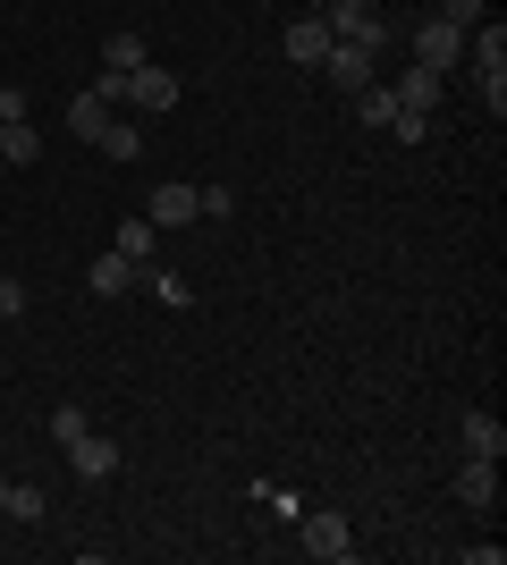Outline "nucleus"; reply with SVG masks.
I'll list each match as a JSON object with an SVG mask.
<instances>
[{
	"label": "nucleus",
	"mask_w": 507,
	"mask_h": 565,
	"mask_svg": "<svg viewBox=\"0 0 507 565\" xmlns=\"http://www.w3.org/2000/svg\"><path fill=\"white\" fill-rule=\"evenodd\" d=\"M145 220H152V228H187V220H203V186H178V178H169V186H152Z\"/></svg>",
	"instance_id": "f257e3e1"
},
{
	"label": "nucleus",
	"mask_w": 507,
	"mask_h": 565,
	"mask_svg": "<svg viewBox=\"0 0 507 565\" xmlns=\"http://www.w3.org/2000/svg\"><path fill=\"white\" fill-rule=\"evenodd\" d=\"M474 85L490 94V110H507V34H499V25L474 43Z\"/></svg>",
	"instance_id": "f03ea898"
},
{
	"label": "nucleus",
	"mask_w": 507,
	"mask_h": 565,
	"mask_svg": "<svg viewBox=\"0 0 507 565\" xmlns=\"http://www.w3.org/2000/svg\"><path fill=\"white\" fill-rule=\"evenodd\" d=\"M305 557H321V565H347V557H356L347 515H305Z\"/></svg>",
	"instance_id": "7ed1b4c3"
},
{
	"label": "nucleus",
	"mask_w": 507,
	"mask_h": 565,
	"mask_svg": "<svg viewBox=\"0 0 507 565\" xmlns=\"http://www.w3.org/2000/svg\"><path fill=\"white\" fill-rule=\"evenodd\" d=\"M68 465H76V481H110V472H119V439L85 430V439H68Z\"/></svg>",
	"instance_id": "20e7f679"
},
{
	"label": "nucleus",
	"mask_w": 507,
	"mask_h": 565,
	"mask_svg": "<svg viewBox=\"0 0 507 565\" xmlns=\"http://www.w3.org/2000/svg\"><path fill=\"white\" fill-rule=\"evenodd\" d=\"M457 507H474V515H490V507H499V465H490V456H465V472H457Z\"/></svg>",
	"instance_id": "39448f33"
},
{
	"label": "nucleus",
	"mask_w": 507,
	"mask_h": 565,
	"mask_svg": "<svg viewBox=\"0 0 507 565\" xmlns=\"http://www.w3.org/2000/svg\"><path fill=\"white\" fill-rule=\"evenodd\" d=\"M372 60H381V51H372V43H330V60H321V68H330V85H347V94H363V85H372Z\"/></svg>",
	"instance_id": "423d86ee"
},
{
	"label": "nucleus",
	"mask_w": 507,
	"mask_h": 565,
	"mask_svg": "<svg viewBox=\"0 0 507 565\" xmlns=\"http://www.w3.org/2000/svg\"><path fill=\"white\" fill-rule=\"evenodd\" d=\"M457 51H465V25H448V18H432L423 34H414V60H423V68H448Z\"/></svg>",
	"instance_id": "0eeeda50"
},
{
	"label": "nucleus",
	"mask_w": 507,
	"mask_h": 565,
	"mask_svg": "<svg viewBox=\"0 0 507 565\" xmlns=\"http://www.w3.org/2000/svg\"><path fill=\"white\" fill-rule=\"evenodd\" d=\"M330 43H338V34H330L321 18H296V25H288V60H296V68H321V60H330Z\"/></svg>",
	"instance_id": "6e6552de"
},
{
	"label": "nucleus",
	"mask_w": 507,
	"mask_h": 565,
	"mask_svg": "<svg viewBox=\"0 0 507 565\" xmlns=\"http://www.w3.org/2000/svg\"><path fill=\"white\" fill-rule=\"evenodd\" d=\"M119 102H136V110H169V102H178V76H169V68H136Z\"/></svg>",
	"instance_id": "1a4fd4ad"
},
{
	"label": "nucleus",
	"mask_w": 507,
	"mask_h": 565,
	"mask_svg": "<svg viewBox=\"0 0 507 565\" xmlns=\"http://www.w3.org/2000/svg\"><path fill=\"white\" fill-rule=\"evenodd\" d=\"M363 127H381V136H389V127H398V118H406V102H398V85H363Z\"/></svg>",
	"instance_id": "9d476101"
},
{
	"label": "nucleus",
	"mask_w": 507,
	"mask_h": 565,
	"mask_svg": "<svg viewBox=\"0 0 507 565\" xmlns=\"http://www.w3.org/2000/svg\"><path fill=\"white\" fill-rule=\"evenodd\" d=\"M136 270H145V262H127L119 245H110V254L94 262V296H127V287H136Z\"/></svg>",
	"instance_id": "9b49d317"
},
{
	"label": "nucleus",
	"mask_w": 507,
	"mask_h": 565,
	"mask_svg": "<svg viewBox=\"0 0 507 565\" xmlns=\"http://www.w3.org/2000/svg\"><path fill=\"white\" fill-rule=\"evenodd\" d=\"M465 456H490V465L507 456V430H499V414H465Z\"/></svg>",
	"instance_id": "f8f14e48"
},
{
	"label": "nucleus",
	"mask_w": 507,
	"mask_h": 565,
	"mask_svg": "<svg viewBox=\"0 0 507 565\" xmlns=\"http://www.w3.org/2000/svg\"><path fill=\"white\" fill-rule=\"evenodd\" d=\"M34 152H43V136H34L25 118H9V127H0V161H9V169H25Z\"/></svg>",
	"instance_id": "ddd939ff"
},
{
	"label": "nucleus",
	"mask_w": 507,
	"mask_h": 565,
	"mask_svg": "<svg viewBox=\"0 0 507 565\" xmlns=\"http://www.w3.org/2000/svg\"><path fill=\"white\" fill-rule=\"evenodd\" d=\"M68 127H76V136H102V127H110V102H102L94 85H85V94L68 102Z\"/></svg>",
	"instance_id": "4468645a"
},
{
	"label": "nucleus",
	"mask_w": 507,
	"mask_h": 565,
	"mask_svg": "<svg viewBox=\"0 0 507 565\" xmlns=\"http://www.w3.org/2000/svg\"><path fill=\"white\" fill-rule=\"evenodd\" d=\"M102 68H110V76H136V68H145V43H136V34H110V43H102Z\"/></svg>",
	"instance_id": "2eb2a0df"
},
{
	"label": "nucleus",
	"mask_w": 507,
	"mask_h": 565,
	"mask_svg": "<svg viewBox=\"0 0 507 565\" xmlns=\"http://www.w3.org/2000/svg\"><path fill=\"white\" fill-rule=\"evenodd\" d=\"M398 102H406V110H432V102H440V68H406Z\"/></svg>",
	"instance_id": "dca6fc26"
},
{
	"label": "nucleus",
	"mask_w": 507,
	"mask_h": 565,
	"mask_svg": "<svg viewBox=\"0 0 507 565\" xmlns=\"http://www.w3.org/2000/svg\"><path fill=\"white\" fill-rule=\"evenodd\" d=\"M102 152H110V161H136V152H145V136H136V127H127V118H110V127H102Z\"/></svg>",
	"instance_id": "f3484780"
},
{
	"label": "nucleus",
	"mask_w": 507,
	"mask_h": 565,
	"mask_svg": "<svg viewBox=\"0 0 507 565\" xmlns=\"http://www.w3.org/2000/svg\"><path fill=\"white\" fill-rule=\"evenodd\" d=\"M119 254H127V262H145V254H152V220H145V212L119 220Z\"/></svg>",
	"instance_id": "a211bd4d"
},
{
	"label": "nucleus",
	"mask_w": 507,
	"mask_h": 565,
	"mask_svg": "<svg viewBox=\"0 0 507 565\" xmlns=\"http://www.w3.org/2000/svg\"><path fill=\"white\" fill-rule=\"evenodd\" d=\"M51 439H60V448L85 439V405H51Z\"/></svg>",
	"instance_id": "6ab92c4d"
},
{
	"label": "nucleus",
	"mask_w": 507,
	"mask_h": 565,
	"mask_svg": "<svg viewBox=\"0 0 507 565\" xmlns=\"http://www.w3.org/2000/svg\"><path fill=\"white\" fill-rule=\"evenodd\" d=\"M9 515L34 523V515H43V490H34V481H9Z\"/></svg>",
	"instance_id": "aec40b11"
},
{
	"label": "nucleus",
	"mask_w": 507,
	"mask_h": 565,
	"mask_svg": "<svg viewBox=\"0 0 507 565\" xmlns=\"http://www.w3.org/2000/svg\"><path fill=\"white\" fill-rule=\"evenodd\" d=\"M440 18H448V25H474V18H483V0H440Z\"/></svg>",
	"instance_id": "412c9836"
},
{
	"label": "nucleus",
	"mask_w": 507,
	"mask_h": 565,
	"mask_svg": "<svg viewBox=\"0 0 507 565\" xmlns=\"http://www.w3.org/2000/svg\"><path fill=\"white\" fill-rule=\"evenodd\" d=\"M18 312H25V287H18V279H0V321H18Z\"/></svg>",
	"instance_id": "4be33fe9"
},
{
	"label": "nucleus",
	"mask_w": 507,
	"mask_h": 565,
	"mask_svg": "<svg viewBox=\"0 0 507 565\" xmlns=\"http://www.w3.org/2000/svg\"><path fill=\"white\" fill-rule=\"evenodd\" d=\"M9 118H25V94H18V85H0V127H9Z\"/></svg>",
	"instance_id": "5701e85b"
},
{
	"label": "nucleus",
	"mask_w": 507,
	"mask_h": 565,
	"mask_svg": "<svg viewBox=\"0 0 507 565\" xmlns=\"http://www.w3.org/2000/svg\"><path fill=\"white\" fill-rule=\"evenodd\" d=\"M0 515H9V481H0Z\"/></svg>",
	"instance_id": "b1692460"
}]
</instances>
